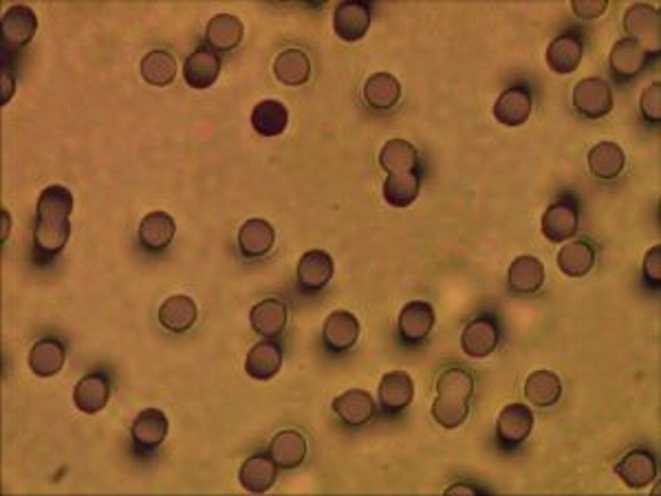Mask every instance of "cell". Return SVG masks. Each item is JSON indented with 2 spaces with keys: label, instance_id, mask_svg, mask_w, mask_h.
<instances>
[{
  "label": "cell",
  "instance_id": "cb8c5ba5",
  "mask_svg": "<svg viewBox=\"0 0 661 496\" xmlns=\"http://www.w3.org/2000/svg\"><path fill=\"white\" fill-rule=\"evenodd\" d=\"M609 67L617 80L628 82L637 78V75L648 67V53L639 47L637 42L622 38L617 40L611 49Z\"/></svg>",
  "mask_w": 661,
  "mask_h": 496
},
{
  "label": "cell",
  "instance_id": "3957f363",
  "mask_svg": "<svg viewBox=\"0 0 661 496\" xmlns=\"http://www.w3.org/2000/svg\"><path fill=\"white\" fill-rule=\"evenodd\" d=\"M624 31L628 40L637 42L648 56H657L661 51V14L657 7L648 3L628 7L624 12Z\"/></svg>",
  "mask_w": 661,
  "mask_h": 496
},
{
  "label": "cell",
  "instance_id": "83f0119b",
  "mask_svg": "<svg viewBox=\"0 0 661 496\" xmlns=\"http://www.w3.org/2000/svg\"><path fill=\"white\" fill-rule=\"evenodd\" d=\"M283 366V349L272 340H263L249 349L245 358V373L258 382L272 380Z\"/></svg>",
  "mask_w": 661,
  "mask_h": 496
},
{
  "label": "cell",
  "instance_id": "f1b7e54d",
  "mask_svg": "<svg viewBox=\"0 0 661 496\" xmlns=\"http://www.w3.org/2000/svg\"><path fill=\"white\" fill-rule=\"evenodd\" d=\"M67 364V347L58 338H40L29 351V369L36 377L58 375Z\"/></svg>",
  "mask_w": 661,
  "mask_h": 496
},
{
  "label": "cell",
  "instance_id": "e0dca14e",
  "mask_svg": "<svg viewBox=\"0 0 661 496\" xmlns=\"http://www.w3.org/2000/svg\"><path fill=\"white\" fill-rule=\"evenodd\" d=\"M221 56L212 49L199 47L183 62V80L194 91H208L219 80Z\"/></svg>",
  "mask_w": 661,
  "mask_h": 496
},
{
  "label": "cell",
  "instance_id": "d6a6232c",
  "mask_svg": "<svg viewBox=\"0 0 661 496\" xmlns=\"http://www.w3.org/2000/svg\"><path fill=\"white\" fill-rule=\"evenodd\" d=\"M587 164H589V170H591V175L595 179L613 181L624 172L626 155H624V150L620 148V144L600 142V144H595L589 150Z\"/></svg>",
  "mask_w": 661,
  "mask_h": 496
},
{
  "label": "cell",
  "instance_id": "30bf717a",
  "mask_svg": "<svg viewBox=\"0 0 661 496\" xmlns=\"http://www.w3.org/2000/svg\"><path fill=\"white\" fill-rule=\"evenodd\" d=\"M335 272V263L331 254L324 250H309L300 256L296 267L298 287L302 294H320L331 283Z\"/></svg>",
  "mask_w": 661,
  "mask_h": 496
},
{
  "label": "cell",
  "instance_id": "ba28073f",
  "mask_svg": "<svg viewBox=\"0 0 661 496\" xmlns=\"http://www.w3.org/2000/svg\"><path fill=\"white\" fill-rule=\"evenodd\" d=\"M435 309L426 300H410L402 309L397 322V331L402 342L417 347V344L426 342L428 336L435 329Z\"/></svg>",
  "mask_w": 661,
  "mask_h": 496
},
{
  "label": "cell",
  "instance_id": "f35d334b",
  "mask_svg": "<svg viewBox=\"0 0 661 496\" xmlns=\"http://www.w3.org/2000/svg\"><path fill=\"white\" fill-rule=\"evenodd\" d=\"M139 71H142L144 82H148L150 86H157V89H166V86H170L177 78V60L172 53L164 49H155L142 58Z\"/></svg>",
  "mask_w": 661,
  "mask_h": 496
},
{
  "label": "cell",
  "instance_id": "8d00e7d4",
  "mask_svg": "<svg viewBox=\"0 0 661 496\" xmlns=\"http://www.w3.org/2000/svg\"><path fill=\"white\" fill-rule=\"evenodd\" d=\"M252 126L260 137H278L287 131L289 111L283 102L263 100L254 106Z\"/></svg>",
  "mask_w": 661,
  "mask_h": 496
},
{
  "label": "cell",
  "instance_id": "6da1fadb",
  "mask_svg": "<svg viewBox=\"0 0 661 496\" xmlns=\"http://www.w3.org/2000/svg\"><path fill=\"white\" fill-rule=\"evenodd\" d=\"M73 194L69 188L53 183L38 197L36 223H34V250L38 258L51 261L69 243L71 236Z\"/></svg>",
  "mask_w": 661,
  "mask_h": 496
},
{
  "label": "cell",
  "instance_id": "8992f818",
  "mask_svg": "<svg viewBox=\"0 0 661 496\" xmlns=\"http://www.w3.org/2000/svg\"><path fill=\"white\" fill-rule=\"evenodd\" d=\"M580 228V210L578 203L571 197H560L545 210L543 221H540V232H543L549 243L569 241Z\"/></svg>",
  "mask_w": 661,
  "mask_h": 496
},
{
  "label": "cell",
  "instance_id": "603a6c76",
  "mask_svg": "<svg viewBox=\"0 0 661 496\" xmlns=\"http://www.w3.org/2000/svg\"><path fill=\"white\" fill-rule=\"evenodd\" d=\"M545 285V265L536 256H518L509 265L507 287L512 294L529 296L543 289Z\"/></svg>",
  "mask_w": 661,
  "mask_h": 496
},
{
  "label": "cell",
  "instance_id": "4316f807",
  "mask_svg": "<svg viewBox=\"0 0 661 496\" xmlns=\"http://www.w3.org/2000/svg\"><path fill=\"white\" fill-rule=\"evenodd\" d=\"M245 27L243 20L234 14H216L208 27H205V40L212 51L216 53H230L238 49L243 42Z\"/></svg>",
  "mask_w": 661,
  "mask_h": 496
},
{
  "label": "cell",
  "instance_id": "1f68e13d",
  "mask_svg": "<svg viewBox=\"0 0 661 496\" xmlns=\"http://www.w3.org/2000/svg\"><path fill=\"white\" fill-rule=\"evenodd\" d=\"M547 67L558 75H569L582 62V40L578 34H560L547 47Z\"/></svg>",
  "mask_w": 661,
  "mask_h": 496
},
{
  "label": "cell",
  "instance_id": "d6986e66",
  "mask_svg": "<svg viewBox=\"0 0 661 496\" xmlns=\"http://www.w3.org/2000/svg\"><path fill=\"white\" fill-rule=\"evenodd\" d=\"M287 305L280 298H265L249 311V325L260 338H280L287 329Z\"/></svg>",
  "mask_w": 661,
  "mask_h": 496
},
{
  "label": "cell",
  "instance_id": "484cf974",
  "mask_svg": "<svg viewBox=\"0 0 661 496\" xmlns=\"http://www.w3.org/2000/svg\"><path fill=\"white\" fill-rule=\"evenodd\" d=\"M362 97L373 111H390L402 100V82H399L393 73H373L371 78L364 82Z\"/></svg>",
  "mask_w": 661,
  "mask_h": 496
},
{
  "label": "cell",
  "instance_id": "4dcf8cb0",
  "mask_svg": "<svg viewBox=\"0 0 661 496\" xmlns=\"http://www.w3.org/2000/svg\"><path fill=\"white\" fill-rule=\"evenodd\" d=\"M197 303L190 296H170L159 307V325L170 333H186L197 322Z\"/></svg>",
  "mask_w": 661,
  "mask_h": 496
},
{
  "label": "cell",
  "instance_id": "f546056e",
  "mask_svg": "<svg viewBox=\"0 0 661 496\" xmlns=\"http://www.w3.org/2000/svg\"><path fill=\"white\" fill-rule=\"evenodd\" d=\"M278 479V466L272 457L267 455H252L243 461L241 470H238V481H241L243 490L252 494H263L274 488Z\"/></svg>",
  "mask_w": 661,
  "mask_h": 496
},
{
  "label": "cell",
  "instance_id": "ab89813d",
  "mask_svg": "<svg viewBox=\"0 0 661 496\" xmlns=\"http://www.w3.org/2000/svg\"><path fill=\"white\" fill-rule=\"evenodd\" d=\"M556 261L565 276L582 278L595 267V247L587 241H571L558 252Z\"/></svg>",
  "mask_w": 661,
  "mask_h": 496
},
{
  "label": "cell",
  "instance_id": "60d3db41",
  "mask_svg": "<svg viewBox=\"0 0 661 496\" xmlns=\"http://www.w3.org/2000/svg\"><path fill=\"white\" fill-rule=\"evenodd\" d=\"M639 115L646 124L657 126L661 122V84L653 82L646 86L644 93L639 95Z\"/></svg>",
  "mask_w": 661,
  "mask_h": 496
},
{
  "label": "cell",
  "instance_id": "836d02e7",
  "mask_svg": "<svg viewBox=\"0 0 661 496\" xmlns=\"http://www.w3.org/2000/svg\"><path fill=\"white\" fill-rule=\"evenodd\" d=\"M274 75L285 86H305L311 80V60L302 49H285L274 60Z\"/></svg>",
  "mask_w": 661,
  "mask_h": 496
},
{
  "label": "cell",
  "instance_id": "9c48e42d",
  "mask_svg": "<svg viewBox=\"0 0 661 496\" xmlns=\"http://www.w3.org/2000/svg\"><path fill=\"white\" fill-rule=\"evenodd\" d=\"M357 340H360V320H357L351 311L338 309L329 314L322 327V342L324 349L333 355H342L351 351Z\"/></svg>",
  "mask_w": 661,
  "mask_h": 496
},
{
  "label": "cell",
  "instance_id": "277c9868",
  "mask_svg": "<svg viewBox=\"0 0 661 496\" xmlns=\"http://www.w3.org/2000/svg\"><path fill=\"white\" fill-rule=\"evenodd\" d=\"M573 109L587 120H602L615 106V97L611 86L602 78H584L573 86Z\"/></svg>",
  "mask_w": 661,
  "mask_h": 496
},
{
  "label": "cell",
  "instance_id": "52a82bcc",
  "mask_svg": "<svg viewBox=\"0 0 661 496\" xmlns=\"http://www.w3.org/2000/svg\"><path fill=\"white\" fill-rule=\"evenodd\" d=\"M501 342V327L494 316H479L470 320L461 333V349L468 358L483 360L498 349Z\"/></svg>",
  "mask_w": 661,
  "mask_h": 496
},
{
  "label": "cell",
  "instance_id": "7c38bea8",
  "mask_svg": "<svg viewBox=\"0 0 661 496\" xmlns=\"http://www.w3.org/2000/svg\"><path fill=\"white\" fill-rule=\"evenodd\" d=\"M371 29V7L360 0H346L333 9V31L344 42H360Z\"/></svg>",
  "mask_w": 661,
  "mask_h": 496
},
{
  "label": "cell",
  "instance_id": "f6af8a7d",
  "mask_svg": "<svg viewBox=\"0 0 661 496\" xmlns=\"http://www.w3.org/2000/svg\"><path fill=\"white\" fill-rule=\"evenodd\" d=\"M476 494V492H481L479 488H474V485H465V483H459V485H452V488L446 490V494Z\"/></svg>",
  "mask_w": 661,
  "mask_h": 496
},
{
  "label": "cell",
  "instance_id": "74e56055",
  "mask_svg": "<svg viewBox=\"0 0 661 496\" xmlns=\"http://www.w3.org/2000/svg\"><path fill=\"white\" fill-rule=\"evenodd\" d=\"M379 166H382L388 175H397V172H419V153L417 148L406 142V139H390L379 150Z\"/></svg>",
  "mask_w": 661,
  "mask_h": 496
},
{
  "label": "cell",
  "instance_id": "4fadbf2b",
  "mask_svg": "<svg viewBox=\"0 0 661 496\" xmlns=\"http://www.w3.org/2000/svg\"><path fill=\"white\" fill-rule=\"evenodd\" d=\"M615 474L626 488L644 490L657 479V459L646 448H635L615 463Z\"/></svg>",
  "mask_w": 661,
  "mask_h": 496
},
{
  "label": "cell",
  "instance_id": "7a4b0ae2",
  "mask_svg": "<svg viewBox=\"0 0 661 496\" xmlns=\"http://www.w3.org/2000/svg\"><path fill=\"white\" fill-rule=\"evenodd\" d=\"M474 395V375L463 366H450L437 380V400L432 404V419L443 428L454 430L465 424Z\"/></svg>",
  "mask_w": 661,
  "mask_h": 496
},
{
  "label": "cell",
  "instance_id": "ffe728a7",
  "mask_svg": "<svg viewBox=\"0 0 661 496\" xmlns=\"http://www.w3.org/2000/svg\"><path fill=\"white\" fill-rule=\"evenodd\" d=\"M532 106V93L525 86H512V89L498 95V100L494 102V117L498 124L507 128L523 126L532 115Z\"/></svg>",
  "mask_w": 661,
  "mask_h": 496
},
{
  "label": "cell",
  "instance_id": "7402d4cb",
  "mask_svg": "<svg viewBox=\"0 0 661 496\" xmlns=\"http://www.w3.org/2000/svg\"><path fill=\"white\" fill-rule=\"evenodd\" d=\"M333 413L349 428H360L371 422L375 415V402L362 388H351L333 400Z\"/></svg>",
  "mask_w": 661,
  "mask_h": 496
},
{
  "label": "cell",
  "instance_id": "d4e9b609",
  "mask_svg": "<svg viewBox=\"0 0 661 496\" xmlns=\"http://www.w3.org/2000/svg\"><path fill=\"white\" fill-rule=\"evenodd\" d=\"M269 457L274 459L278 470H296L307 459V439L298 430H280L269 444Z\"/></svg>",
  "mask_w": 661,
  "mask_h": 496
},
{
  "label": "cell",
  "instance_id": "5bb4252c",
  "mask_svg": "<svg viewBox=\"0 0 661 496\" xmlns=\"http://www.w3.org/2000/svg\"><path fill=\"white\" fill-rule=\"evenodd\" d=\"M415 382L406 371H390L382 377L377 388V400L386 415L404 413L413 404Z\"/></svg>",
  "mask_w": 661,
  "mask_h": 496
},
{
  "label": "cell",
  "instance_id": "b9f144b4",
  "mask_svg": "<svg viewBox=\"0 0 661 496\" xmlns=\"http://www.w3.org/2000/svg\"><path fill=\"white\" fill-rule=\"evenodd\" d=\"M644 280L655 289L661 285V245H655L653 250H648L644 258Z\"/></svg>",
  "mask_w": 661,
  "mask_h": 496
},
{
  "label": "cell",
  "instance_id": "d590c367",
  "mask_svg": "<svg viewBox=\"0 0 661 496\" xmlns=\"http://www.w3.org/2000/svg\"><path fill=\"white\" fill-rule=\"evenodd\" d=\"M421 175L419 172H397L384 181V201L393 208H410L419 199Z\"/></svg>",
  "mask_w": 661,
  "mask_h": 496
},
{
  "label": "cell",
  "instance_id": "9a60e30c",
  "mask_svg": "<svg viewBox=\"0 0 661 496\" xmlns=\"http://www.w3.org/2000/svg\"><path fill=\"white\" fill-rule=\"evenodd\" d=\"M111 400V380L102 371L84 375L73 388V404L84 415L102 413Z\"/></svg>",
  "mask_w": 661,
  "mask_h": 496
},
{
  "label": "cell",
  "instance_id": "e575fe53",
  "mask_svg": "<svg viewBox=\"0 0 661 496\" xmlns=\"http://www.w3.org/2000/svg\"><path fill=\"white\" fill-rule=\"evenodd\" d=\"M525 397L536 408H551L560 402L562 382L554 371H534L525 380Z\"/></svg>",
  "mask_w": 661,
  "mask_h": 496
},
{
  "label": "cell",
  "instance_id": "5b68a950",
  "mask_svg": "<svg viewBox=\"0 0 661 496\" xmlns=\"http://www.w3.org/2000/svg\"><path fill=\"white\" fill-rule=\"evenodd\" d=\"M534 430V413L525 404H507L496 419V441L503 450L525 444Z\"/></svg>",
  "mask_w": 661,
  "mask_h": 496
},
{
  "label": "cell",
  "instance_id": "44dd1931",
  "mask_svg": "<svg viewBox=\"0 0 661 496\" xmlns=\"http://www.w3.org/2000/svg\"><path fill=\"white\" fill-rule=\"evenodd\" d=\"M276 245V230L265 219H249L238 230V252L249 261L265 258Z\"/></svg>",
  "mask_w": 661,
  "mask_h": 496
},
{
  "label": "cell",
  "instance_id": "ac0fdd59",
  "mask_svg": "<svg viewBox=\"0 0 661 496\" xmlns=\"http://www.w3.org/2000/svg\"><path fill=\"white\" fill-rule=\"evenodd\" d=\"M177 234V223L170 217L168 212L155 210L146 214L139 223L137 230V241L148 252H164L170 247V243L175 241Z\"/></svg>",
  "mask_w": 661,
  "mask_h": 496
},
{
  "label": "cell",
  "instance_id": "2e32d148",
  "mask_svg": "<svg viewBox=\"0 0 661 496\" xmlns=\"http://www.w3.org/2000/svg\"><path fill=\"white\" fill-rule=\"evenodd\" d=\"M168 428L170 424L164 411H159V408H146L133 422L130 437H133V444L139 452H153L166 441Z\"/></svg>",
  "mask_w": 661,
  "mask_h": 496
},
{
  "label": "cell",
  "instance_id": "7bdbcfd3",
  "mask_svg": "<svg viewBox=\"0 0 661 496\" xmlns=\"http://www.w3.org/2000/svg\"><path fill=\"white\" fill-rule=\"evenodd\" d=\"M606 7H609L606 0H573L571 12L580 20H595L606 12Z\"/></svg>",
  "mask_w": 661,
  "mask_h": 496
},
{
  "label": "cell",
  "instance_id": "bcb514c9",
  "mask_svg": "<svg viewBox=\"0 0 661 496\" xmlns=\"http://www.w3.org/2000/svg\"><path fill=\"white\" fill-rule=\"evenodd\" d=\"M9 228H12V217H9V212L3 210V234H0V241H7V236H9Z\"/></svg>",
  "mask_w": 661,
  "mask_h": 496
},
{
  "label": "cell",
  "instance_id": "ee69618b",
  "mask_svg": "<svg viewBox=\"0 0 661 496\" xmlns=\"http://www.w3.org/2000/svg\"><path fill=\"white\" fill-rule=\"evenodd\" d=\"M14 89H16V80H14V75L9 73V69L5 67V69H3V82H0V91H3V97H0V104L5 106L9 100H12Z\"/></svg>",
  "mask_w": 661,
  "mask_h": 496
},
{
  "label": "cell",
  "instance_id": "8fae6325",
  "mask_svg": "<svg viewBox=\"0 0 661 496\" xmlns=\"http://www.w3.org/2000/svg\"><path fill=\"white\" fill-rule=\"evenodd\" d=\"M38 31V16L27 5L9 7L3 16V47L5 51H20L34 40Z\"/></svg>",
  "mask_w": 661,
  "mask_h": 496
}]
</instances>
